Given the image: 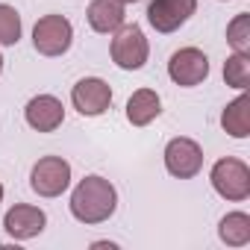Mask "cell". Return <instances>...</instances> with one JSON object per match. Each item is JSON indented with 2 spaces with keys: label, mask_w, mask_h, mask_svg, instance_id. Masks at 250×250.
I'll use <instances>...</instances> for the list:
<instances>
[{
  "label": "cell",
  "mask_w": 250,
  "mask_h": 250,
  "mask_svg": "<svg viewBox=\"0 0 250 250\" xmlns=\"http://www.w3.org/2000/svg\"><path fill=\"white\" fill-rule=\"evenodd\" d=\"M165 171L174 177V180H191L203 171V147L188 139V136H177L165 145Z\"/></svg>",
  "instance_id": "obj_6"
},
{
  "label": "cell",
  "mask_w": 250,
  "mask_h": 250,
  "mask_svg": "<svg viewBox=\"0 0 250 250\" xmlns=\"http://www.w3.org/2000/svg\"><path fill=\"white\" fill-rule=\"evenodd\" d=\"M74 44V24L65 15H44L33 27V47L42 56H65Z\"/></svg>",
  "instance_id": "obj_4"
},
{
  "label": "cell",
  "mask_w": 250,
  "mask_h": 250,
  "mask_svg": "<svg viewBox=\"0 0 250 250\" xmlns=\"http://www.w3.org/2000/svg\"><path fill=\"white\" fill-rule=\"evenodd\" d=\"M197 12V0H150L147 3V24L168 36L188 24V18Z\"/></svg>",
  "instance_id": "obj_9"
},
{
  "label": "cell",
  "mask_w": 250,
  "mask_h": 250,
  "mask_svg": "<svg viewBox=\"0 0 250 250\" xmlns=\"http://www.w3.org/2000/svg\"><path fill=\"white\" fill-rule=\"evenodd\" d=\"M168 77L174 85L194 88L209 77V56L200 47H180L168 59Z\"/></svg>",
  "instance_id": "obj_7"
},
{
  "label": "cell",
  "mask_w": 250,
  "mask_h": 250,
  "mask_svg": "<svg viewBox=\"0 0 250 250\" xmlns=\"http://www.w3.org/2000/svg\"><path fill=\"white\" fill-rule=\"evenodd\" d=\"M0 244H3V241H0Z\"/></svg>",
  "instance_id": "obj_23"
},
{
  "label": "cell",
  "mask_w": 250,
  "mask_h": 250,
  "mask_svg": "<svg viewBox=\"0 0 250 250\" xmlns=\"http://www.w3.org/2000/svg\"><path fill=\"white\" fill-rule=\"evenodd\" d=\"M44 227H47V215H44V209H39L33 203H15L3 215V229L12 241H30L36 235H42Z\"/></svg>",
  "instance_id": "obj_11"
},
{
  "label": "cell",
  "mask_w": 250,
  "mask_h": 250,
  "mask_svg": "<svg viewBox=\"0 0 250 250\" xmlns=\"http://www.w3.org/2000/svg\"><path fill=\"white\" fill-rule=\"evenodd\" d=\"M3 194H6V188H3V183H0V203H3Z\"/></svg>",
  "instance_id": "obj_20"
},
{
  "label": "cell",
  "mask_w": 250,
  "mask_h": 250,
  "mask_svg": "<svg viewBox=\"0 0 250 250\" xmlns=\"http://www.w3.org/2000/svg\"><path fill=\"white\" fill-rule=\"evenodd\" d=\"M162 115V97L153 88H139L127 100V121L133 127H147Z\"/></svg>",
  "instance_id": "obj_13"
},
{
  "label": "cell",
  "mask_w": 250,
  "mask_h": 250,
  "mask_svg": "<svg viewBox=\"0 0 250 250\" xmlns=\"http://www.w3.org/2000/svg\"><path fill=\"white\" fill-rule=\"evenodd\" d=\"M218 238L227 247H244V244H250V215L241 212V209L227 212L218 221Z\"/></svg>",
  "instance_id": "obj_15"
},
{
  "label": "cell",
  "mask_w": 250,
  "mask_h": 250,
  "mask_svg": "<svg viewBox=\"0 0 250 250\" xmlns=\"http://www.w3.org/2000/svg\"><path fill=\"white\" fill-rule=\"evenodd\" d=\"M30 188L39 197H59L71 188V162L62 156H42L30 171Z\"/></svg>",
  "instance_id": "obj_5"
},
{
  "label": "cell",
  "mask_w": 250,
  "mask_h": 250,
  "mask_svg": "<svg viewBox=\"0 0 250 250\" xmlns=\"http://www.w3.org/2000/svg\"><path fill=\"white\" fill-rule=\"evenodd\" d=\"M224 83L235 91H247L250 85V53H229L224 62Z\"/></svg>",
  "instance_id": "obj_16"
},
{
  "label": "cell",
  "mask_w": 250,
  "mask_h": 250,
  "mask_svg": "<svg viewBox=\"0 0 250 250\" xmlns=\"http://www.w3.org/2000/svg\"><path fill=\"white\" fill-rule=\"evenodd\" d=\"M209 183H212L215 194L229 203H241L250 197V168H247V162H241L235 156L218 159L209 171Z\"/></svg>",
  "instance_id": "obj_3"
},
{
  "label": "cell",
  "mask_w": 250,
  "mask_h": 250,
  "mask_svg": "<svg viewBox=\"0 0 250 250\" xmlns=\"http://www.w3.org/2000/svg\"><path fill=\"white\" fill-rule=\"evenodd\" d=\"M0 74H3V53H0Z\"/></svg>",
  "instance_id": "obj_21"
},
{
  "label": "cell",
  "mask_w": 250,
  "mask_h": 250,
  "mask_svg": "<svg viewBox=\"0 0 250 250\" xmlns=\"http://www.w3.org/2000/svg\"><path fill=\"white\" fill-rule=\"evenodd\" d=\"M71 215L85 224V227H94V224H106L115 209H118V188L100 177V174H88L83 177L74 191H71V203H68Z\"/></svg>",
  "instance_id": "obj_1"
},
{
  "label": "cell",
  "mask_w": 250,
  "mask_h": 250,
  "mask_svg": "<svg viewBox=\"0 0 250 250\" xmlns=\"http://www.w3.org/2000/svg\"><path fill=\"white\" fill-rule=\"evenodd\" d=\"M109 53H112V62L121 71H139L150 59V42H147V36L139 24H124L121 30L112 33Z\"/></svg>",
  "instance_id": "obj_2"
},
{
  "label": "cell",
  "mask_w": 250,
  "mask_h": 250,
  "mask_svg": "<svg viewBox=\"0 0 250 250\" xmlns=\"http://www.w3.org/2000/svg\"><path fill=\"white\" fill-rule=\"evenodd\" d=\"M121 3H124V6H127V3H136V0H121Z\"/></svg>",
  "instance_id": "obj_22"
},
{
  "label": "cell",
  "mask_w": 250,
  "mask_h": 250,
  "mask_svg": "<svg viewBox=\"0 0 250 250\" xmlns=\"http://www.w3.org/2000/svg\"><path fill=\"white\" fill-rule=\"evenodd\" d=\"M221 127L232 139H247L250 136V97L244 91L224 106V112H221Z\"/></svg>",
  "instance_id": "obj_14"
},
{
  "label": "cell",
  "mask_w": 250,
  "mask_h": 250,
  "mask_svg": "<svg viewBox=\"0 0 250 250\" xmlns=\"http://www.w3.org/2000/svg\"><path fill=\"white\" fill-rule=\"evenodd\" d=\"M21 30H24V24H21L18 9L9 6V3H0V47L18 44L21 42Z\"/></svg>",
  "instance_id": "obj_17"
},
{
  "label": "cell",
  "mask_w": 250,
  "mask_h": 250,
  "mask_svg": "<svg viewBox=\"0 0 250 250\" xmlns=\"http://www.w3.org/2000/svg\"><path fill=\"white\" fill-rule=\"evenodd\" d=\"M227 44L235 53H250V15L247 12H238L227 24Z\"/></svg>",
  "instance_id": "obj_18"
},
{
  "label": "cell",
  "mask_w": 250,
  "mask_h": 250,
  "mask_svg": "<svg viewBox=\"0 0 250 250\" xmlns=\"http://www.w3.org/2000/svg\"><path fill=\"white\" fill-rule=\"evenodd\" d=\"M24 121L36 133H56L65 124V106L53 94H36L24 106Z\"/></svg>",
  "instance_id": "obj_10"
},
{
  "label": "cell",
  "mask_w": 250,
  "mask_h": 250,
  "mask_svg": "<svg viewBox=\"0 0 250 250\" xmlns=\"http://www.w3.org/2000/svg\"><path fill=\"white\" fill-rule=\"evenodd\" d=\"M71 106L83 118H97L112 106V85L100 77H83L71 88Z\"/></svg>",
  "instance_id": "obj_8"
},
{
  "label": "cell",
  "mask_w": 250,
  "mask_h": 250,
  "mask_svg": "<svg viewBox=\"0 0 250 250\" xmlns=\"http://www.w3.org/2000/svg\"><path fill=\"white\" fill-rule=\"evenodd\" d=\"M88 27L100 36H112L115 30H121L127 24V6L121 0H91L85 9Z\"/></svg>",
  "instance_id": "obj_12"
},
{
  "label": "cell",
  "mask_w": 250,
  "mask_h": 250,
  "mask_svg": "<svg viewBox=\"0 0 250 250\" xmlns=\"http://www.w3.org/2000/svg\"><path fill=\"white\" fill-rule=\"evenodd\" d=\"M91 247H115V241H94Z\"/></svg>",
  "instance_id": "obj_19"
}]
</instances>
